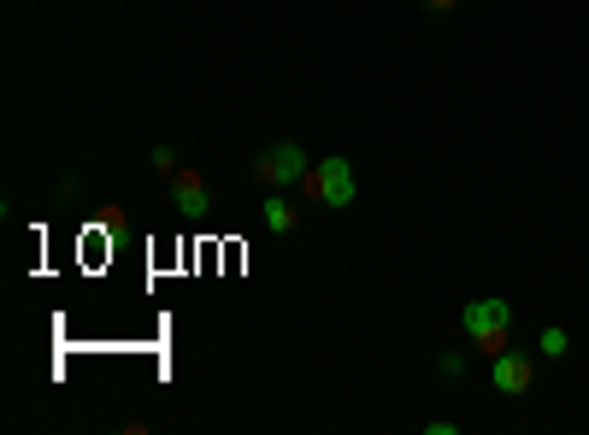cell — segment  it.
<instances>
[{"label": "cell", "mask_w": 589, "mask_h": 435, "mask_svg": "<svg viewBox=\"0 0 589 435\" xmlns=\"http://www.w3.org/2000/svg\"><path fill=\"white\" fill-rule=\"evenodd\" d=\"M459 330L471 336V347L478 353H507V336H513V312H507V300H471L466 312H459Z\"/></svg>", "instance_id": "1"}, {"label": "cell", "mask_w": 589, "mask_h": 435, "mask_svg": "<svg viewBox=\"0 0 589 435\" xmlns=\"http://www.w3.org/2000/svg\"><path fill=\"white\" fill-rule=\"evenodd\" d=\"M165 188H171V207H177V212H189V217H207L212 212V188H207L200 171H183L177 165V177H165Z\"/></svg>", "instance_id": "4"}, {"label": "cell", "mask_w": 589, "mask_h": 435, "mask_svg": "<svg viewBox=\"0 0 589 435\" xmlns=\"http://www.w3.org/2000/svg\"><path fill=\"white\" fill-rule=\"evenodd\" d=\"M530 376H537V371H530V359H525V353H513V347L490 359V383L501 388V395H525Z\"/></svg>", "instance_id": "5"}, {"label": "cell", "mask_w": 589, "mask_h": 435, "mask_svg": "<svg viewBox=\"0 0 589 435\" xmlns=\"http://www.w3.org/2000/svg\"><path fill=\"white\" fill-rule=\"evenodd\" d=\"M430 12H449V7H459V0H425Z\"/></svg>", "instance_id": "9"}, {"label": "cell", "mask_w": 589, "mask_h": 435, "mask_svg": "<svg viewBox=\"0 0 589 435\" xmlns=\"http://www.w3.org/2000/svg\"><path fill=\"white\" fill-rule=\"evenodd\" d=\"M300 188H307L319 207L342 212V207H354V188H360V177H354V165H348L342 153H330V159H319V165L300 177Z\"/></svg>", "instance_id": "2"}, {"label": "cell", "mask_w": 589, "mask_h": 435, "mask_svg": "<svg viewBox=\"0 0 589 435\" xmlns=\"http://www.w3.org/2000/svg\"><path fill=\"white\" fill-rule=\"evenodd\" d=\"M154 171H160V177H177V148H171V141L154 148Z\"/></svg>", "instance_id": "8"}, {"label": "cell", "mask_w": 589, "mask_h": 435, "mask_svg": "<svg viewBox=\"0 0 589 435\" xmlns=\"http://www.w3.org/2000/svg\"><path fill=\"white\" fill-rule=\"evenodd\" d=\"M307 153L295 148V141H278V148H266L260 159H254V177H260L266 188H290V183H300L307 177Z\"/></svg>", "instance_id": "3"}, {"label": "cell", "mask_w": 589, "mask_h": 435, "mask_svg": "<svg viewBox=\"0 0 589 435\" xmlns=\"http://www.w3.org/2000/svg\"><path fill=\"white\" fill-rule=\"evenodd\" d=\"M537 347H542V359H566V353H572V336H566L560 324H549V330L537 336Z\"/></svg>", "instance_id": "7"}, {"label": "cell", "mask_w": 589, "mask_h": 435, "mask_svg": "<svg viewBox=\"0 0 589 435\" xmlns=\"http://www.w3.org/2000/svg\"><path fill=\"white\" fill-rule=\"evenodd\" d=\"M260 224L271 229V236H295V229H300V212H295L290 200L278 195V188H271V200L260 207Z\"/></svg>", "instance_id": "6"}]
</instances>
